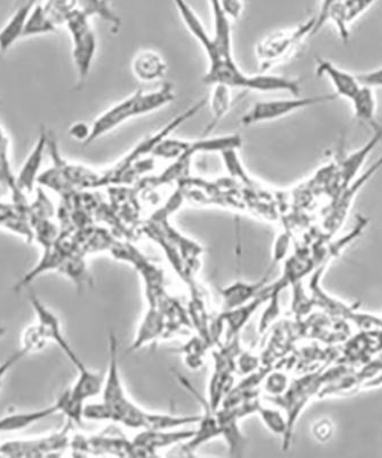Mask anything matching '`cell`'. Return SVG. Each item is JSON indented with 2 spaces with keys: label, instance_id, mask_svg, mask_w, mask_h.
Listing matches in <instances>:
<instances>
[{
  "label": "cell",
  "instance_id": "4",
  "mask_svg": "<svg viewBox=\"0 0 382 458\" xmlns=\"http://www.w3.org/2000/svg\"><path fill=\"white\" fill-rule=\"evenodd\" d=\"M338 99L339 98L335 93H330L324 94V96L306 98L299 96L286 98V99L259 101L243 114L241 123L243 126L249 128V126L262 124V123L278 121L288 114L299 112V110L316 107V106L328 104V102Z\"/></svg>",
  "mask_w": 382,
  "mask_h": 458
},
{
  "label": "cell",
  "instance_id": "27",
  "mask_svg": "<svg viewBox=\"0 0 382 458\" xmlns=\"http://www.w3.org/2000/svg\"><path fill=\"white\" fill-rule=\"evenodd\" d=\"M312 432H314L316 439L319 441L330 440L333 433V427L330 420H319V423L315 424Z\"/></svg>",
  "mask_w": 382,
  "mask_h": 458
},
{
  "label": "cell",
  "instance_id": "3",
  "mask_svg": "<svg viewBox=\"0 0 382 458\" xmlns=\"http://www.w3.org/2000/svg\"><path fill=\"white\" fill-rule=\"evenodd\" d=\"M91 18L77 10L66 23L72 43V60L77 72V83L83 88L87 81L97 51V38Z\"/></svg>",
  "mask_w": 382,
  "mask_h": 458
},
{
  "label": "cell",
  "instance_id": "21",
  "mask_svg": "<svg viewBox=\"0 0 382 458\" xmlns=\"http://www.w3.org/2000/svg\"><path fill=\"white\" fill-rule=\"evenodd\" d=\"M77 2H79V10L84 12L89 18H99L111 23L113 28H120V20L107 0H77Z\"/></svg>",
  "mask_w": 382,
  "mask_h": 458
},
{
  "label": "cell",
  "instance_id": "14",
  "mask_svg": "<svg viewBox=\"0 0 382 458\" xmlns=\"http://www.w3.org/2000/svg\"><path fill=\"white\" fill-rule=\"evenodd\" d=\"M353 116L357 121L363 123L373 131V133L381 132L382 125L377 121V97L375 89L361 84L359 92L351 101Z\"/></svg>",
  "mask_w": 382,
  "mask_h": 458
},
{
  "label": "cell",
  "instance_id": "9",
  "mask_svg": "<svg viewBox=\"0 0 382 458\" xmlns=\"http://www.w3.org/2000/svg\"><path fill=\"white\" fill-rule=\"evenodd\" d=\"M48 136L50 134H48L46 129L40 130L34 148L31 149L19 174H16V186L27 195L34 193L36 187L38 185L45 153L47 151Z\"/></svg>",
  "mask_w": 382,
  "mask_h": 458
},
{
  "label": "cell",
  "instance_id": "1",
  "mask_svg": "<svg viewBox=\"0 0 382 458\" xmlns=\"http://www.w3.org/2000/svg\"><path fill=\"white\" fill-rule=\"evenodd\" d=\"M111 361L101 395L103 401L97 404H87L84 408V420H109V422L123 424L129 428L139 431H156V429H174L190 423L199 422L201 416H173L156 414L144 411L133 403L126 394L121 383L120 368L117 361V341L111 335Z\"/></svg>",
  "mask_w": 382,
  "mask_h": 458
},
{
  "label": "cell",
  "instance_id": "18",
  "mask_svg": "<svg viewBox=\"0 0 382 458\" xmlns=\"http://www.w3.org/2000/svg\"><path fill=\"white\" fill-rule=\"evenodd\" d=\"M45 13L56 28L66 27L68 19L79 10L77 0H40Z\"/></svg>",
  "mask_w": 382,
  "mask_h": 458
},
{
  "label": "cell",
  "instance_id": "19",
  "mask_svg": "<svg viewBox=\"0 0 382 458\" xmlns=\"http://www.w3.org/2000/svg\"><path fill=\"white\" fill-rule=\"evenodd\" d=\"M0 185L8 190L14 191L16 186V174L11 165V141L5 131L0 126Z\"/></svg>",
  "mask_w": 382,
  "mask_h": 458
},
{
  "label": "cell",
  "instance_id": "8",
  "mask_svg": "<svg viewBox=\"0 0 382 458\" xmlns=\"http://www.w3.org/2000/svg\"><path fill=\"white\" fill-rule=\"evenodd\" d=\"M379 2L380 0H343L328 12L325 24L331 23L338 32L340 39L348 43L353 23Z\"/></svg>",
  "mask_w": 382,
  "mask_h": 458
},
{
  "label": "cell",
  "instance_id": "17",
  "mask_svg": "<svg viewBox=\"0 0 382 458\" xmlns=\"http://www.w3.org/2000/svg\"><path fill=\"white\" fill-rule=\"evenodd\" d=\"M265 284V280L257 282V284H245V282H237L233 285L227 286L222 290L223 304L227 310H233L246 304L254 298H257L262 293V286Z\"/></svg>",
  "mask_w": 382,
  "mask_h": 458
},
{
  "label": "cell",
  "instance_id": "11",
  "mask_svg": "<svg viewBox=\"0 0 382 458\" xmlns=\"http://www.w3.org/2000/svg\"><path fill=\"white\" fill-rule=\"evenodd\" d=\"M39 2L40 0H18L13 13L5 26L0 29V53L10 50L19 39L22 38L28 18Z\"/></svg>",
  "mask_w": 382,
  "mask_h": 458
},
{
  "label": "cell",
  "instance_id": "13",
  "mask_svg": "<svg viewBox=\"0 0 382 458\" xmlns=\"http://www.w3.org/2000/svg\"><path fill=\"white\" fill-rule=\"evenodd\" d=\"M61 412L59 400L50 406L37 409V411H20L8 414L0 419V433L22 431L24 428L32 427V425L42 422Z\"/></svg>",
  "mask_w": 382,
  "mask_h": 458
},
{
  "label": "cell",
  "instance_id": "16",
  "mask_svg": "<svg viewBox=\"0 0 382 458\" xmlns=\"http://www.w3.org/2000/svg\"><path fill=\"white\" fill-rule=\"evenodd\" d=\"M381 139L382 131L381 132L373 133V137L370 139L363 147H361L359 150L353 151L352 154H349L348 157L344 159L343 163H341L340 177L341 180H343L345 187H347L349 183L355 180L357 172L361 170V166H363L364 162L367 161L369 155L376 148L378 142H379Z\"/></svg>",
  "mask_w": 382,
  "mask_h": 458
},
{
  "label": "cell",
  "instance_id": "20",
  "mask_svg": "<svg viewBox=\"0 0 382 458\" xmlns=\"http://www.w3.org/2000/svg\"><path fill=\"white\" fill-rule=\"evenodd\" d=\"M56 31H58V28L48 19V16L45 13L42 3L39 2L32 10L29 18H28L22 38L53 34V32Z\"/></svg>",
  "mask_w": 382,
  "mask_h": 458
},
{
  "label": "cell",
  "instance_id": "7",
  "mask_svg": "<svg viewBox=\"0 0 382 458\" xmlns=\"http://www.w3.org/2000/svg\"><path fill=\"white\" fill-rule=\"evenodd\" d=\"M172 2L174 5H176L182 22L185 23L187 30H188L190 35L201 45L209 64L221 63L222 60L226 59H234V56L223 55L220 48L215 44L212 34L207 31L202 19L199 18L196 12L189 5L187 0H172Z\"/></svg>",
  "mask_w": 382,
  "mask_h": 458
},
{
  "label": "cell",
  "instance_id": "28",
  "mask_svg": "<svg viewBox=\"0 0 382 458\" xmlns=\"http://www.w3.org/2000/svg\"><path fill=\"white\" fill-rule=\"evenodd\" d=\"M16 208L13 203L0 202V228L4 226V224L11 218L12 216L16 214Z\"/></svg>",
  "mask_w": 382,
  "mask_h": 458
},
{
  "label": "cell",
  "instance_id": "12",
  "mask_svg": "<svg viewBox=\"0 0 382 458\" xmlns=\"http://www.w3.org/2000/svg\"><path fill=\"white\" fill-rule=\"evenodd\" d=\"M166 72H168V64L164 57L156 51H140L133 57V76L142 83L161 81L164 79Z\"/></svg>",
  "mask_w": 382,
  "mask_h": 458
},
{
  "label": "cell",
  "instance_id": "25",
  "mask_svg": "<svg viewBox=\"0 0 382 458\" xmlns=\"http://www.w3.org/2000/svg\"><path fill=\"white\" fill-rule=\"evenodd\" d=\"M68 133L74 140L87 146L89 136H91V125L87 123L77 122L69 128Z\"/></svg>",
  "mask_w": 382,
  "mask_h": 458
},
{
  "label": "cell",
  "instance_id": "26",
  "mask_svg": "<svg viewBox=\"0 0 382 458\" xmlns=\"http://www.w3.org/2000/svg\"><path fill=\"white\" fill-rule=\"evenodd\" d=\"M340 2H343V0H322V2H320L319 13L315 16V27L312 36L319 34V32L322 30L325 26V16H327L328 12L330 11L331 7Z\"/></svg>",
  "mask_w": 382,
  "mask_h": 458
},
{
  "label": "cell",
  "instance_id": "15",
  "mask_svg": "<svg viewBox=\"0 0 382 458\" xmlns=\"http://www.w3.org/2000/svg\"><path fill=\"white\" fill-rule=\"evenodd\" d=\"M210 105L211 114L212 118L206 125L204 136H210L215 128L219 125L223 118L229 113L231 106H233V89L225 85H213L212 92H211L210 99H207Z\"/></svg>",
  "mask_w": 382,
  "mask_h": 458
},
{
  "label": "cell",
  "instance_id": "10",
  "mask_svg": "<svg viewBox=\"0 0 382 458\" xmlns=\"http://www.w3.org/2000/svg\"><path fill=\"white\" fill-rule=\"evenodd\" d=\"M317 76L327 77L330 81L335 93L339 99L351 101L361 89V83L359 77L355 73L345 71L332 63L330 60L319 59L316 60Z\"/></svg>",
  "mask_w": 382,
  "mask_h": 458
},
{
  "label": "cell",
  "instance_id": "5",
  "mask_svg": "<svg viewBox=\"0 0 382 458\" xmlns=\"http://www.w3.org/2000/svg\"><path fill=\"white\" fill-rule=\"evenodd\" d=\"M72 423L51 435L30 437V439H15L0 444V456L7 457H51L58 456L71 445V431Z\"/></svg>",
  "mask_w": 382,
  "mask_h": 458
},
{
  "label": "cell",
  "instance_id": "29",
  "mask_svg": "<svg viewBox=\"0 0 382 458\" xmlns=\"http://www.w3.org/2000/svg\"><path fill=\"white\" fill-rule=\"evenodd\" d=\"M6 334V329L4 328V327L0 326V338L4 336V335Z\"/></svg>",
  "mask_w": 382,
  "mask_h": 458
},
{
  "label": "cell",
  "instance_id": "6",
  "mask_svg": "<svg viewBox=\"0 0 382 458\" xmlns=\"http://www.w3.org/2000/svg\"><path fill=\"white\" fill-rule=\"evenodd\" d=\"M145 116L140 101V89L133 92L131 96L117 102L103 114H100L91 124V136L87 146L103 138L105 134L112 132L126 122L136 117Z\"/></svg>",
  "mask_w": 382,
  "mask_h": 458
},
{
  "label": "cell",
  "instance_id": "22",
  "mask_svg": "<svg viewBox=\"0 0 382 458\" xmlns=\"http://www.w3.org/2000/svg\"><path fill=\"white\" fill-rule=\"evenodd\" d=\"M210 6L212 13L221 12L230 21H237L241 19L244 12L243 0H215V2L210 3Z\"/></svg>",
  "mask_w": 382,
  "mask_h": 458
},
{
  "label": "cell",
  "instance_id": "23",
  "mask_svg": "<svg viewBox=\"0 0 382 458\" xmlns=\"http://www.w3.org/2000/svg\"><path fill=\"white\" fill-rule=\"evenodd\" d=\"M288 386H290V380L284 372H272L266 379L265 390L268 394L276 398V396L282 395Z\"/></svg>",
  "mask_w": 382,
  "mask_h": 458
},
{
  "label": "cell",
  "instance_id": "2",
  "mask_svg": "<svg viewBox=\"0 0 382 458\" xmlns=\"http://www.w3.org/2000/svg\"><path fill=\"white\" fill-rule=\"evenodd\" d=\"M314 27L315 16L294 29L272 32L263 38L255 47L260 72H270L276 65L290 59L303 40L312 36Z\"/></svg>",
  "mask_w": 382,
  "mask_h": 458
},
{
  "label": "cell",
  "instance_id": "24",
  "mask_svg": "<svg viewBox=\"0 0 382 458\" xmlns=\"http://www.w3.org/2000/svg\"><path fill=\"white\" fill-rule=\"evenodd\" d=\"M28 354H29V352L22 346L21 349L14 352L13 354H11L10 357H7L2 363H0V387L3 386V380L5 378L7 372L10 371L16 363L21 361V360Z\"/></svg>",
  "mask_w": 382,
  "mask_h": 458
},
{
  "label": "cell",
  "instance_id": "30",
  "mask_svg": "<svg viewBox=\"0 0 382 458\" xmlns=\"http://www.w3.org/2000/svg\"><path fill=\"white\" fill-rule=\"evenodd\" d=\"M212 2H215V0H209V3H212Z\"/></svg>",
  "mask_w": 382,
  "mask_h": 458
}]
</instances>
